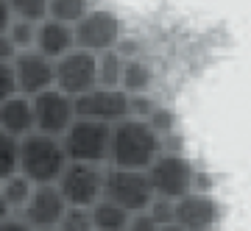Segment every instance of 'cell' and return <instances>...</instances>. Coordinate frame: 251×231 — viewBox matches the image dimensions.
Segmentation results:
<instances>
[{
    "label": "cell",
    "mask_w": 251,
    "mask_h": 231,
    "mask_svg": "<svg viewBox=\"0 0 251 231\" xmlns=\"http://www.w3.org/2000/svg\"><path fill=\"white\" fill-rule=\"evenodd\" d=\"M64 212H67V201L62 198L59 187L56 184H42V187H34L31 201L17 217H23L34 231H48V229H59Z\"/></svg>",
    "instance_id": "8fae6325"
},
{
    "label": "cell",
    "mask_w": 251,
    "mask_h": 231,
    "mask_svg": "<svg viewBox=\"0 0 251 231\" xmlns=\"http://www.w3.org/2000/svg\"><path fill=\"white\" fill-rule=\"evenodd\" d=\"M159 231H187V229H181V226H165V229H159Z\"/></svg>",
    "instance_id": "836d02e7"
},
{
    "label": "cell",
    "mask_w": 251,
    "mask_h": 231,
    "mask_svg": "<svg viewBox=\"0 0 251 231\" xmlns=\"http://www.w3.org/2000/svg\"><path fill=\"white\" fill-rule=\"evenodd\" d=\"M90 9H92V0H50L48 17L67 23V25H75Z\"/></svg>",
    "instance_id": "d6986e66"
},
{
    "label": "cell",
    "mask_w": 251,
    "mask_h": 231,
    "mask_svg": "<svg viewBox=\"0 0 251 231\" xmlns=\"http://www.w3.org/2000/svg\"><path fill=\"white\" fill-rule=\"evenodd\" d=\"M165 151L162 137L153 131L145 120L126 117L117 125H112V151H109L106 167L120 170H148L156 162V156Z\"/></svg>",
    "instance_id": "6da1fadb"
},
{
    "label": "cell",
    "mask_w": 251,
    "mask_h": 231,
    "mask_svg": "<svg viewBox=\"0 0 251 231\" xmlns=\"http://www.w3.org/2000/svg\"><path fill=\"white\" fill-rule=\"evenodd\" d=\"M221 220V209H218L215 198L206 192H190V195L176 201V220L173 226H181L187 231H212Z\"/></svg>",
    "instance_id": "4fadbf2b"
},
{
    "label": "cell",
    "mask_w": 251,
    "mask_h": 231,
    "mask_svg": "<svg viewBox=\"0 0 251 231\" xmlns=\"http://www.w3.org/2000/svg\"><path fill=\"white\" fill-rule=\"evenodd\" d=\"M14 78H17V92L25 98H36L48 89H53V62L45 59L36 50H23L11 62Z\"/></svg>",
    "instance_id": "7c38bea8"
},
{
    "label": "cell",
    "mask_w": 251,
    "mask_h": 231,
    "mask_svg": "<svg viewBox=\"0 0 251 231\" xmlns=\"http://www.w3.org/2000/svg\"><path fill=\"white\" fill-rule=\"evenodd\" d=\"M145 173H148V181H151V189L156 198L179 201V198L190 195L196 189V167L179 151H171V153L162 151Z\"/></svg>",
    "instance_id": "277c9868"
},
{
    "label": "cell",
    "mask_w": 251,
    "mask_h": 231,
    "mask_svg": "<svg viewBox=\"0 0 251 231\" xmlns=\"http://www.w3.org/2000/svg\"><path fill=\"white\" fill-rule=\"evenodd\" d=\"M75 117L117 125L128 117V95L120 87H95L87 95L75 98Z\"/></svg>",
    "instance_id": "30bf717a"
},
{
    "label": "cell",
    "mask_w": 251,
    "mask_h": 231,
    "mask_svg": "<svg viewBox=\"0 0 251 231\" xmlns=\"http://www.w3.org/2000/svg\"><path fill=\"white\" fill-rule=\"evenodd\" d=\"M17 53V45L9 39V34H0V62H14Z\"/></svg>",
    "instance_id": "f546056e"
},
{
    "label": "cell",
    "mask_w": 251,
    "mask_h": 231,
    "mask_svg": "<svg viewBox=\"0 0 251 231\" xmlns=\"http://www.w3.org/2000/svg\"><path fill=\"white\" fill-rule=\"evenodd\" d=\"M0 131L14 137V139H25L28 134H34V103L25 95H14L6 103H0Z\"/></svg>",
    "instance_id": "9a60e30c"
},
{
    "label": "cell",
    "mask_w": 251,
    "mask_h": 231,
    "mask_svg": "<svg viewBox=\"0 0 251 231\" xmlns=\"http://www.w3.org/2000/svg\"><path fill=\"white\" fill-rule=\"evenodd\" d=\"M53 87L73 100L87 95L90 89L98 87V56L87 53V50H70L53 62Z\"/></svg>",
    "instance_id": "ba28073f"
},
{
    "label": "cell",
    "mask_w": 251,
    "mask_h": 231,
    "mask_svg": "<svg viewBox=\"0 0 251 231\" xmlns=\"http://www.w3.org/2000/svg\"><path fill=\"white\" fill-rule=\"evenodd\" d=\"M20 173V139L0 131V184Z\"/></svg>",
    "instance_id": "44dd1931"
},
{
    "label": "cell",
    "mask_w": 251,
    "mask_h": 231,
    "mask_svg": "<svg viewBox=\"0 0 251 231\" xmlns=\"http://www.w3.org/2000/svg\"><path fill=\"white\" fill-rule=\"evenodd\" d=\"M6 217H11L9 206H6V198H3V192H0V223L6 220Z\"/></svg>",
    "instance_id": "d6a6232c"
},
{
    "label": "cell",
    "mask_w": 251,
    "mask_h": 231,
    "mask_svg": "<svg viewBox=\"0 0 251 231\" xmlns=\"http://www.w3.org/2000/svg\"><path fill=\"white\" fill-rule=\"evenodd\" d=\"M103 198L112 204L123 206L126 212H145L153 201V189L148 181V173L143 170H120V167H106L103 178Z\"/></svg>",
    "instance_id": "8992f818"
},
{
    "label": "cell",
    "mask_w": 251,
    "mask_h": 231,
    "mask_svg": "<svg viewBox=\"0 0 251 231\" xmlns=\"http://www.w3.org/2000/svg\"><path fill=\"white\" fill-rule=\"evenodd\" d=\"M59 231H95L90 209H81V206H67V212H64L62 223H59Z\"/></svg>",
    "instance_id": "603a6c76"
},
{
    "label": "cell",
    "mask_w": 251,
    "mask_h": 231,
    "mask_svg": "<svg viewBox=\"0 0 251 231\" xmlns=\"http://www.w3.org/2000/svg\"><path fill=\"white\" fill-rule=\"evenodd\" d=\"M90 214H92L95 231H126L128 220H131V212H126L123 206L112 204L106 198H100L98 204L90 209Z\"/></svg>",
    "instance_id": "e0dca14e"
},
{
    "label": "cell",
    "mask_w": 251,
    "mask_h": 231,
    "mask_svg": "<svg viewBox=\"0 0 251 231\" xmlns=\"http://www.w3.org/2000/svg\"><path fill=\"white\" fill-rule=\"evenodd\" d=\"M67 164H70V159L64 153L62 139L39 134V131L28 134L25 139H20V173L36 187L56 184Z\"/></svg>",
    "instance_id": "7a4b0ae2"
},
{
    "label": "cell",
    "mask_w": 251,
    "mask_h": 231,
    "mask_svg": "<svg viewBox=\"0 0 251 231\" xmlns=\"http://www.w3.org/2000/svg\"><path fill=\"white\" fill-rule=\"evenodd\" d=\"M14 20H25V23H42L48 17V6L50 0H9Z\"/></svg>",
    "instance_id": "7402d4cb"
},
{
    "label": "cell",
    "mask_w": 251,
    "mask_h": 231,
    "mask_svg": "<svg viewBox=\"0 0 251 231\" xmlns=\"http://www.w3.org/2000/svg\"><path fill=\"white\" fill-rule=\"evenodd\" d=\"M151 84H153V70L143 56L126 59L123 75H120V89H123L126 95H148Z\"/></svg>",
    "instance_id": "2e32d148"
},
{
    "label": "cell",
    "mask_w": 251,
    "mask_h": 231,
    "mask_svg": "<svg viewBox=\"0 0 251 231\" xmlns=\"http://www.w3.org/2000/svg\"><path fill=\"white\" fill-rule=\"evenodd\" d=\"M36 184H31L23 173H14L11 178H6L3 184H0V192L6 198V206H9L11 214H20L25 209V204L31 201V192H34Z\"/></svg>",
    "instance_id": "ac0fdd59"
},
{
    "label": "cell",
    "mask_w": 251,
    "mask_h": 231,
    "mask_svg": "<svg viewBox=\"0 0 251 231\" xmlns=\"http://www.w3.org/2000/svg\"><path fill=\"white\" fill-rule=\"evenodd\" d=\"M103 178H106V167L100 164H81V162H70L64 167L62 178L56 181V187L67 201V206H81V209H92L103 198Z\"/></svg>",
    "instance_id": "52a82bcc"
},
{
    "label": "cell",
    "mask_w": 251,
    "mask_h": 231,
    "mask_svg": "<svg viewBox=\"0 0 251 231\" xmlns=\"http://www.w3.org/2000/svg\"><path fill=\"white\" fill-rule=\"evenodd\" d=\"M34 50L42 53L50 62H59L62 56L75 50V34L73 25L59 23V20L45 17L42 23H36V36H34Z\"/></svg>",
    "instance_id": "5bb4252c"
},
{
    "label": "cell",
    "mask_w": 251,
    "mask_h": 231,
    "mask_svg": "<svg viewBox=\"0 0 251 231\" xmlns=\"http://www.w3.org/2000/svg\"><path fill=\"white\" fill-rule=\"evenodd\" d=\"M153 109H156V100L151 95H128V117L148 123V117L153 115Z\"/></svg>",
    "instance_id": "4316f807"
},
{
    "label": "cell",
    "mask_w": 251,
    "mask_h": 231,
    "mask_svg": "<svg viewBox=\"0 0 251 231\" xmlns=\"http://www.w3.org/2000/svg\"><path fill=\"white\" fill-rule=\"evenodd\" d=\"M73 34H75V47L78 50H87V53H106V50H115L120 39H123V25H120V17L109 9H90L84 17L73 25Z\"/></svg>",
    "instance_id": "5b68a950"
},
{
    "label": "cell",
    "mask_w": 251,
    "mask_h": 231,
    "mask_svg": "<svg viewBox=\"0 0 251 231\" xmlns=\"http://www.w3.org/2000/svg\"><path fill=\"white\" fill-rule=\"evenodd\" d=\"M31 103H34V128L39 134L62 139L67 128L75 123V100L56 87L31 98Z\"/></svg>",
    "instance_id": "9c48e42d"
},
{
    "label": "cell",
    "mask_w": 251,
    "mask_h": 231,
    "mask_svg": "<svg viewBox=\"0 0 251 231\" xmlns=\"http://www.w3.org/2000/svg\"><path fill=\"white\" fill-rule=\"evenodd\" d=\"M11 23H14V14H11L9 0H0V34H6Z\"/></svg>",
    "instance_id": "1f68e13d"
},
{
    "label": "cell",
    "mask_w": 251,
    "mask_h": 231,
    "mask_svg": "<svg viewBox=\"0 0 251 231\" xmlns=\"http://www.w3.org/2000/svg\"><path fill=\"white\" fill-rule=\"evenodd\" d=\"M126 231H159V226H156V220L148 212H137V214H131Z\"/></svg>",
    "instance_id": "f1b7e54d"
},
{
    "label": "cell",
    "mask_w": 251,
    "mask_h": 231,
    "mask_svg": "<svg viewBox=\"0 0 251 231\" xmlns=\"http://www.w3.org/2000/svg\"><path fill=\"white\" fill-rule=\"evenodd\" d=\"M0 231H34V229H31V226H28L23 217L11 214V217H6V220L0 223Z\"/></svg>",
    "instance_id": "4dcf8cb0"
},
{
    "label": "cell",
    "mask_w": 251,
    "mask_h": 231,
    "mask_svg": "<svg viewBox=\"0 0 251 231\" xmlns=\"http://www.w3.org/2000/svg\"><path fill=\"white\" fill-rule=\"evenodd\" d=\"M9 39L17 45V50H34V36H36V23H25V20H14L9 25Z\"/></svg>",
    "instance_id": "cb8c5ba5"
},
{
    "label": "cell",
    "mask_w": 251,
    "mask_h": 231,
    "mask_svg": "<svg viewBox=\"0 0 251 231\" xmlns=\"http://www.w3.org/2000/svg\"><path fill=\"white\" fill-rule=\"evenodd\" d=\"M62 145H64V153H67L70 162L106 167L109 151H112V125L75 117V123L62 137Z\"/></svg>",
    "instance_id": "3957f363"
},
{
    "label": "cell",
    "mask_w": 251,
    "mask_h": 231,
    "mask_svg": "<svg viewBox=\"0 0 251 231\" xmlns=\"http://www.w3.org/2000/svg\"><path fill=\"white\" fill-rule=\"evenodd\" d=\"M48 231H59V229H48Z\"/></svg>",
    "instance_id": "e575fe53"
},
{
    "label": "cell",
    "mask_w": 251,
    "mask_h": 231,
    "mask_svg": "<svg viewBox=\"0 0 251 231\" xmlns=\"http://www.w3.org/2000/svg\"><path fill=\"white\" fill-rule=\"evenodd\" d=\"M148 125L159 134L162 139H165V137H168V134H173V128H176V115H173L171 109L156 106V109H153V115L148 117Z\"/></svg>",
    "instance_id": "484cf974"
},
{
    "label": "cell",
    "mask_w": 251,
    "mask_h": 231,
    "mask_svg": "<svg viewBox=\"0 0 251 231\" xmlns=\"http://www.w3.org/2000/svg\"><path fill=\"white\" fill-rule=\"evenodd\" d=\"M126 59L117 50H106L98 56V87H120Z\"/></svg>",
    "instance_id": "ffe728a7"
},
{
    "label": "cell",
    "mask_w": 251,
    "mask_h": 231,
    "mask_svg": "<svg viewBox=\"0 0 251 231\" xmlns=\"http://www.w3.org/2000/svg\"><path fill=\"white\" fill-rule=\"evenodd\" d=\"M14 95H20L17 78H14V67H11V62H0V103H6Z\"/></svg>",
    "instance_id": "83f0119b"
},
{
    "label": "cell",
    "mask_w": 251,
    "mask_h": 231,
    "mask_svg": "<svg viewBox=\"0 0 251 231\" xmlns=\"http://www.w3.org/2000/svg\"><path fill=\"white\" fill-rule=\"evenodd\" d=\"M145 212L156 220V226H159V229L173 226V220H176V201H168V198H156V195H153L151 206H148Z\"/></svg>",
    "instance_id": "d4e9b609"
}]
</instances>
